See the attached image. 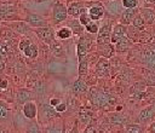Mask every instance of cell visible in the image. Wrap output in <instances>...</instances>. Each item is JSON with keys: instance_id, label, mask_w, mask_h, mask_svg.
Here are the masks:
<instances>
[{"instance_id": "obj_9", "label": "cell", "mask_w": 155, "mask_h": 133, "mask_svg": "<svg viewBox=\"0 0 155 133\" xmlns=\"http://www.w3.org/2000/svg\"><path fill=\"white\" fill-rule=\"evenodd\" d=\"M125 36H127L126 35V27L124 25V24H116L115 27H113V29H111V36H110V42L111 44H116V42H119L121 39H124Z\"/></svg>"}, {"instance_id": "obj_46", "label": "cell", "mask_w": 155, "mask_h": 133, "mask_svg": "<svg viewBox=\"0 0 155 133\" xmlns=\"http://www.w3.org/2000/svg\"><path fill=\"white\" fill-rule=\"evenodd\" d=\"M68 133H79V131H78V127H76V126H74V127H73V128H71V129H70Z\"/></svg>"}, {"instance_id": "obj_2", "label": "cell", "mask_w": 155, "mask_h": 133, "mask_svg": "<svg viewBox=\"0 0 155 133\" xmlns=\"http://www.w3.org/2000/svg\"><path fill=\"white\" fill-rule=\"evenodd\" d=\"M18 48L24 53L25 57L28 58H36L38 54H39V51H38V47L35 44H33L29 39L24 37L19 41L18 44Z\"/></svg>"}, {"instance_id": "obj_30", "label": "cell", "mask_w": 155, "mask_h": 133, "mask_svg": "<svg viewBox=\"0 0 155 133\" xmlns=\"http://www.w3.org/2000/svg\"><path fill=\"white\" fill-rule=\"evenodd\" d=\"M42 133H64L63 127L62 126H57V125H51L44 128Z\"/></svg>"}, {"instance_id": "obj_23", "label": "cell", "mask_w": 155, "mask_h": 133, "mask_svg": "<svg viewBox=\"0 0 155 133\" xmlns=\"http://www.w3.org/2000/svg\"><path fill=\"white\" fill-rule=\"evenodd\" d=\"M68 28H70L71 29V31H73V34H75V35H78V34H81L82 33V30L85 29V27L79 22V19H73V21H70V22H68Z\"/></svg>"}, {"instance_id": "obj_20", "label": "cell", "mask_w": 155, "mask_h": 133, "mask_svg": "<svg viewBox=\"0 0 155 133\" xmlns=\"http://www.w3.org/2000/svg\"><path fill=\"white\" fill-rule=\"evenodd\" d=\"M41 116L45 118V120H48V118H53V117H57L58 116V112L53 109V106H51L50 104H44L42 108H41Z\"/></svg>"}, {"instance_id": "obj_32", "label": "cell", "mask_w": 155, "mask_h": 133, "mask_svg": "<svg viewBox=\"0 0 155 133\" xmlns=\"http://www.w3.org/2000/svg\"><path fill=\"white\" fill-rule=\"evenodd\" d=\"M110 121L115 125H124L126 122V118L120 114H113L110 115Z\"/></svg>"}, {"instance_id": "obj_40", "label": "cell", "mask_w": 155, "mask_h": 133, "mask_svg": "<svg viewBox=\"0 0 155 133\" xmlns=\"http://www.w3.org/2000/svg\"><path fill=\"white\" fill-rule=\"evenodd\" d=\"M8 87V81L6 79H0V88L1 89H6Z\"/></svg>"}, {"instance_id": "obj_27", "label": "cell", "mask_w": 155, "mask_h": 133, "mask_svg": "<svg viewBox=\"0 0 155 133\" xmlns=\"http://www.w3.org/2000/svg\"><path fill=\"white\" fill-rule=\"evenodd\" d=\"M130 46H131V44H130L127 36H125L124 39H121L119 42L115 44V48H116V51H120V52H121V51H126L127 48H130Z\"/></svg>"}, {"instance_id": "obj_8", "label": "cell", "mask_w": 155, "mask_h": 133, "mask_svg": "<svg viewBox=\"0 0 155 133\" xmlns=\"http://www.w3.org/2000/svg\"><path fill=\"white\" fill-rule=\"evenodd\" d=\"M67 8H68V15H70L74 18H79L80 15H82L84 12H87L84 2H81V1H73L69 4V6Z\"/></svg>"}, {"instance_id": "obj_3", "label": "cell", "mask_w": 155, "mask_h": 133, "mask_svg": "<svg viewBox=\"0 0 155 133\" xmlns=\"http://www.w3.org/2000/svg\"><path fill=\"white\" fill-rule=\"evenodd\" d=\"M111 24L110 22L103 23L99 27L98 34H97V44L98 45H107L110 41V36H111Z\"/></svg>"}, {"instance_id": "obj_47", "label": "cell", "mask_w": 155, "mask_h": 133, "mask_svg": "<svg viewBox=\"0 0 155 133\" xmlns=\"http://www.w3.org/2000/svg\"><path fill=\"white\" fill-rule=\"evenodd\" d=\"M148 2H153V4H155V0H147Z\"/></svg>"}, {"instance_id": "obj_12", "label": "cell", "mask_w": 155, "mask_h": 133, "mask_svg": "<svg viewBox=\"0 0 155 133\" xmlns=\"http://www.w3.org/2000/svg\"><path fill=\"white\" fill-rule=\"evenodd\" d=\"M8 27L12 28V30H15L17 34L24 35L28 34L30 31V25L25 22V21H12L11 23H7Z\"/></svg>"}, {"instance_id": "obj_29", "label": "cell", "mask_w": 155, "mask_h": 133, "mask_svg": "<svg viewBox=\"0 0 155 133\" xmlns=\"http://www.w3.org/2000/svg\"><path fill=\"white\" fill-rule=\"evenodd\" d=\"M79 120H80L81 123L87 125L90 122V120H91V112L85 110V109H81L80 112H79Z\"/></svg>"}, {"instance_id": "obj_1", "label": "cell", "mask_w": 155, "mask_h": 133, "mask_svg": "<svg viewBox=\"0 0 155 133\" xmlns=\"http://www.w3.org/2000/svg\"><path fill=\"white\" fill-rule=\"evenodd\" d=\"M52 22L54 24H58V23H62L67 19L68 17V8L62 2H56L52 7Z\"/></svg>"}, {"instance_id": "obj_19", "label": "cell", "mask_w": 155, "mask_h": 133, "mask_svg": "<svg viewBox=\"0 0 155 133\" xmlns=\"http://www.w3.org/2000/svg\"><path fill=\"white\" fill-rule=\"evenodd\" d=\"M143 59H144V62H145L148 68L155 70V48L147 50L143 53Z\"/></svg>"}, {"instance_id": "obj_31", "label": "cell", "mask_w": 155, "mask_h": 133, "mask_svg": "<svg viewBox=\"0 0 155 133\" xmlns=\"http://www.w3.org/2000/svg\"><path fill=\"white\" fill-rule=\"evenodd\" d=\"M144 128L140 125H127L126 126V133H143Z\"/></svg>"}, {"instance_id": "obj_14", "label": "cell", "mask_w": 155, "mask_h": 133, "mask_svg": "<svg viewBox=\"0 0 155 133\" xmlns=\"http://www.w3.org/2000/svg\"><path fill=\"white\" fill-rule=\"evenodd\" d=\"M138 12V8H125L120 15V23L124 25H128L130 23H132V19Z\"/></svg>"}, {"instance_id": "obj_38", "label": "cell", "mask_w": 155, "mask_h": 133, "mask_svg": "<svg viewBox=\"0 0 155 133\" xmlns=\"http://www.w3.org/2000/svg\"><path fill=\"white\" fill-rule=\"evenodd\" d=\"M6 56H7V47L4 44L0 42V58L1 59H5Z\"/></svg>"}, {"instance_id": "obj_22", "label": "cell", "mask_w": 155, "mask_h": 133, "mask_svg": "<svg viewBox=\"0 0 155 133\" xmlns=\"http://www.w3.org/2000/svg\"><path fill=\"white\" fill-rule=\"evenodd\" d=\"M86 91H87V85H86V82L82 81L81 79H78V80L74 82V85H73V92H74L75 94H82V93H85Z\"/></svg>"}, {"instance_id": "obj_7", "label": "cell", "mask_w": 155, "mask_h": 133, "mask_svg": "<svg viewBox=\"0 0 155 133\" xmlns=\"http://www.w3.org/2000/svg\"><path fill=\"white\" fill-rule=\"evenodd\" d=\"M17 18V11L13 6L0 5V21H16Z\"/></svg>"}, {"instance_id": "obj_4", "label": "cell", "mask_w": 155, "mask_h": 133, "mask_svg": "<svg viewBox=\"0 0 155 133\" xmlns=\"http://www.w3.org/2000/svg\"><path fill=\"white\" fill-rule=\"evenodd\" d=\"M34 33L36 34V36L45 44L50 45L52 41H54V31L51 27H41V28H36L34 29Z\"/></svg>"}, {"instance_id": "obj_25", "label": "cell", "mask_w": 155, "mask_h": 133, "mask_svg": "<svg viewBox=\"0 0 155 133\" xmlns=\"http://www.w3.org/2000/svg\"><path fill=\"white\" fill-rule=\"evenodd\" d=\"M131 24H132V27H133L134 29H137V30H139V31L144 30V28H145V22H144L143 17L140 16L139 12L134 16V18L132 19V23H131Z\"/></svg>"}, {"instance_id": "obj_41", "label": "cell", "mask_w": 155, "mask_h": 133, "mask_svg": "<svg viewBox=\"0 0 155 133\" xmlns=\"http://www.w3.org/2000/svg\"><path fill=\"white\" fill-rule=\"evenodd\" d=\"M147 132H148V133H155V121H153V122L148 126Z\"/></svg>"}, {"instance_id": "obj_33", "label": "cell", "mask_w": 155, "mask_h": 133, "mask_svg": "<svg viewBox=\"0 0 155 133\" xmlns=\"http://www.w3.org/2000/svg\"><path fill=\"white\" fill-rule=\"evenodd\" d=\"M139 0H121L124 8H137Z\"/></svg>"}, {"instance_id": "obj_16", "label": "cell", "mask_w": 155, "mask_h": 133, "mask_svg": "<svg viewBox=\"0 0 155 133\" xmlns=\"http://www.w3.org/2000/svg\"><path fill=\"white\" fill-rule=\"evenodd\" d=\"M31 98H33V94H31L30 91H28L25 88H21V89L17 91L16 100H17L18 104H23L24 105L25 103H28L29 100H31Z\"/></svg>"}, {"instance_id": "obj_48", "label": "cell", "mask_w": 155, "mask_h": 133, "mask_svg": "<svg viewBox=\"0 0 155 133\" xmlns=\"http://www.w3.org/2000/svg\"><path fill=\"white\" fill-rule=\"evenodd\" d=\"M82 1H88V0H82Z\"/></svg>"}, {"instance_id": "obj_36", "label": "cell", "mask_w": 155, "mask_h": 133, "mask_svg": "<svg viewBox=\"0 0 155 133\" xmlns=\"http://www.w3.org/2000/svg\"><path fill=\"white\" fill-rule=\"evenodd\" d=\"M88 63H87V59H82V60H80L79 62V74L80 75H84V74H86L87 73V70H88Z\"/></svg>"}, {"instance_id": "obj_49", "label": "cell", "mask_w": 155, "mask_h": 133, "mask_svg": "<svg viewBox=\"0 0 155 133\" xmlns=\"http://www.w3.org/2000/svg\"><path fill=\"white\" fill-rule=\"evenodd\" d=\"M1 91H2V89H1V88H0V92H1Z\"/></svg>"}, {"instance_id": "obj_13", "label": "cell", "mask_w": 155, "mask_h": 133, "mask_svg": "<svg viewBox=\"0 0 155 133\" xmlns=\"http://www.w3.org/2000/svg\"><path fill=\"white\" fill-rule=\"evenodd\" d=\"M104 8H107V12L110 15V16H120L121 15V12L124 11L122 8V4H121V0L119 1V0H111V1H108L107 2V5H105V7Z\"/></svg>"}, {"instance_id": "obj_17", "label": "cell", "mask_w": 155, "mask_h": 133, "mask_svg": "<svg viewBox=\"0 0 155 133\" xmlns=\"http://www.w3.org/2000/svg\"><path fill=\"white\" fill-rule=\"evenodd\" d=\"M139 13L147 24H155V10L150 7H144L139 10Z\"/></svg>"}, {"instance_id": "obj_37", "label": "cell", "mask_w": 155, "mask_h": 133, "mask_svg": "<svg viewBox=\"0 0 155 133\" xmlns=\"http://www.w3.org/2000/svg\"><path fill=\"white\" fill-rule=\"evenodd\" d=\"M78 19H79V22H80V23H81L84 27H85V25H86L88 22H91V21H92V19H91V17L88 16V13H87V12H84L82 15H80V17H79Z\"/></svg>"}, {"instance_id": "obj_44", "label": "cell", "mask_w": 155, "mask_h": 133, "mask_svg": "<svg viewBox=\"0 0 155 133\" xmlns=\"http://www.w3.org/2000/svg\"><path fill=\"white\" fill-rule=\"evenodd\" d=\"M0 133H11V132H10L8 129H6L4 126H1V125H0Z\"/></svg>"}, {"instance_id": "obj_50", "label": "cell", "mask_w": 155, "mask_h": 133, "mask_svg": "<svg viewBox=\"0 0 155 133\" xmlns=\"http://www.w3.org/2000/svg\"><path fill=\"white\" fill-rule=\"evenodd\" d=\"M108 1H111V0H108Z\"/></svg>"}, {"instance_id": "obj_43", "label": "cell", "mask_w": 155, "mask_h": 133, "mask_svg": "<svg viewBox=\"0 0 155 133\" xmlns=\"http://www.w3.org/2000/svg\"><path fill=\"white\" fill-rule=\"evenodd\" d=\"M84 133H97V131H96V128H94L93 126H87V127L85 128Z\"/></svg>"}, {"instance_id": "obj_26", "label": "cell", "mask_w": 155, "mask_h": 133, "mask_svg": "<svg viewBox=\"0 0 155 133\" xmlns=\"http://www.w3.org/2000/svg\"><path fill=\"white\" fill-rule=\"evenodd\" d=\"M56 35H57V37L61 39V40H67V39H70V36L73 35V31H71V29L68 28V27H62V28H59V29L57 30Z\"/></svg>"}, {"instance_id": "obj_24", "label": "cell", "mask_w": 155, "mask_h": 133, "mask_svg": "<svg viewBox=\"0 0 155 133\" xmlns=\"http://www.w3.org/2000/svg\"><path fill=\"white\" fill-rule=\"evenodd\" d=\"M50 47H51V52L53 53L54 57H58V58H59V57H64V56H65V52H64L62 45L58 44L57 41H52V42L50 44Z\"/></svg>"}, {"instance_id": "obj_42", "label": "cell", "mask_w": 155, "mask_h": 133, "mask_svg": "<svg viewBox=\"0 0 155 133\" xmlns=\"http://www.w3.org/2000/svg\"><path fill=\"white\" fill-rule=\"evenodd\" d=\"M59 103H61V99H58V98H52V99L50 100V105H51V106H53V108H54V106H57Z\"/></svg>"}, {"instance_id": "obj_45", "label": "cell", "mask_w": 155, "mask_h": 133, "mask_svg": "<svg viewBox=\"0 0 155 133\" xmlns=\"http://www.w3.org/2000/svg\"><path fill=\"white\" fill-rule=\"evenodd\" d=\"M4 68H5V62H4V59L0 58V71H2Z\"/></svg>"}, {"instance_id": "obj_39", "label": "cell", "mask_w": 155, "mask_h": 133, "mask_svg": "<svg viewBox=\"0 0 155 133\" xmlns=\"http://www.w3.org/2000/svg\"><path fill=\"white\" fill-rule=\"evenodd\" d=\"M54 110H56L58 114H59V112H64V111L67 110V104L61 102V103H59L57 106H54Z\"/></svg>"}, {"instance_id": "obj_11", "label": "cell", "mask_w": 155, "mask_h": 133, "mask_svg": "<svg viewBox=\"0 0 155 133\" xmlns=\"http://www.w3.org/2000/svg\"><path fill=\"white\" fill-rule=\"evenodd\" d=\"M154 117H155V105H150V106H147L145 109L140 110V112L138 115V122L139 123H148Z\"/></svg>"}, {"instance_id": "obj_18", "label": "cell", "mask_w": 155, "mask_h": 133, "mask_svg": "<svg viewBox=\"0 0 155 133\" xmlns=\"http://www.w3.org/2000/svg\"><path fill=\"white\" fill-rule=\"evenodd\" d=\"M11 118V109L8 104L4 100H0V123L7 122Z\"/></svg>"}, {"instance_id": "obj_5", "label": "cell", "mask_w": 155, "mask_h": 133, "mask_svg": "<svg viewBox=\"0 0 155 133\" xmlns=\"http://www.w3.org/2000/svg\"><path fill=\"white\" fill-rule=\"evenodd\" d=\"M24 21L30 25V27H35V28H41V27H47V21L39 13H33L29 12L27 13Z\"/></svg>"}, {"instance_id": "obj_51", "label": "cell", "mask_w": 155, "mask_h": 133, "mask_svg": "<svg viewBox=\"0 0 155 133\" xmlns=\"http://www.w3.org/2000/svg\"><path fill=\"white\" fill-rule=\"evenodd\" d=\"M147 133H148V132H147Z\"/></svg>"}, {"instance_id": "obj_35", "label": "cell", "mask_w": 155, "mask_h": 133, "mask_svg": "<svg viewBox=\"0 0 155 133\" xmlns=\"http://www.w3.org/2000/svg\"><path fill=\"white\" fill-rule=\"evenodd\" d=\"M25 133H42V131L40 129L39 125H38L36 122H31V123L27 127Z\"/></svg>"}, {"instance_id": "obj_10", "label": "cell", "mask_w": 155, "mask_h": 133, "mask_svg": "<svg viewBox=\"0 0 155 133\" xmlns=\"http://www.w3.org/2000/svg\"><path fill=\"white\" fill-rule=\"evenodd\" d=\"M22 111H23L24 117L28 120H35L38 116V106H36L35 102H33V100H29L28 103H25L23 105Z\"/></svg>"}, {"instance_id": "obj_6", "label": "cell", "mask_w": 155, "mask_h": 133, "mask_svg": "<svg viewBox=\"0 0 155 133\" xmlns=\"http://www.w3.org/2000/svg\"><path fill=\"white\" fill-rule=\"evenodd\" d=\"M87 13H88V16L91 17L92 21H99V19L103 18V16L105 13V8H104L102 2H93L88 7Z\"/></svg>"}, {"instance_id": "obj_34", "label": "cell", "mask_w": 155, "mask_h": 133, "mask_svg": "<svg viewBox=\"0 0 155 133\" xmlns=\"http://www.w3.org/2000/svg\"><path fill=\"white\" fill-rule=\"evenodd\" d=\"M0 36L4 40H10L13 37V33L8 28H0Z\"/></svg>"}, {"instance_id": "obj_21", "label": "cell", "mask_w": 155, "mask_h": 133, "mask_svg": "<svg viewBox=\"0 0 155 133\" xmlns=\"http://www.w3.org/2000/svg\"><path fill=\"white\" fill-rule=\"evenodd\" d=\"M87 50H88V46L87 44L85 42L84 37L80 39V41L78 42V46H76V53H78V58H79V62L85 59L86 54H87Z\"/></svg>"}, {"instance_id": "obj_15", "label": "cell", "mask_w": 155, "mask_h": 133, "mask_svg": "<svg viewBox=\"0 0 155 133\" xmlns=\"http://www.w3.org/2000/svg\"><path fill=\"white\" fill-rule=\"evenodd\" d=\"M96 73L99 77H108L109 76V62L107 58H101L96 65Z\"/></svg>"}, {"instance_id": "obj_28", "label": "cell", "mask_w": 155, "mask_h": 133, "mask_svg": "<svg viewBox=\"0 0 155 133\" xmlns=\"http://www.w3.org/2000/svg\"><path fill=\"white\" fill-rule=\"evenodd\" d=\"M85 30L90 34H96L98 33L99 30V24H98V21H91L88 22L86 25H85Z\"/></svg>"}]
</instances>
